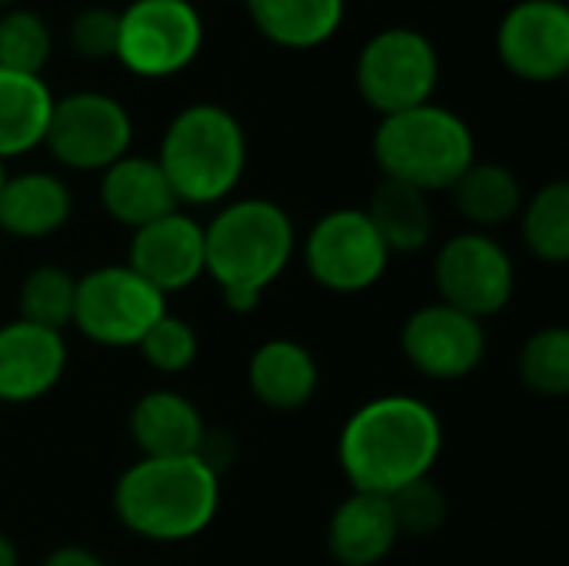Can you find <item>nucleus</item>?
Returning <instances> with one entry per match:
<instances>
[{
	"instance_id": "f257e3e1",
	"label": "nucleus",
	"mask_w": 569,
	"mask_h": 566,
	"mask_svg": "<svg viewBox=\"0 0 569 566\" xmlns=\"http://www.w3.org/2000/svg\"><path fill=\"white\" fill-rule=\"evenodd\" d=\"M443 417L413 394H380L363 400L340 427L337 464L350 490L393 497L433 477L443 457Z\"/></svg>"
},
{
	"instance_id": "f03ea898",
	"label": "nucleus",
	"mask_w": 569,
	"mask_h": 566,
	"mask_svg": "<svg viewBox=\"0 0 569 566\" xmlns=\"http://www.w3.org/2000/svg\"><path fill=\"white\" fill-rule=\"evenodd\" d=\"M300 237L290 210L270 197H230L203 224V277L230 314H253L290 270Z\"/></svg>"
},
{
	"instance_id": "7ed1b4c3",
	"label": "nucleus",
	"mask_w": 569,
	"mask_h": 566,
	"mask_svg": "<svg viewBox=\"0 0 569 566\" xmlns=\"http://www.w3.org/2000/svg\"><path fill=\"white\" fill-rule=\"evenodd\" d=\"M223 500V474L200 454L137 457L113 484L110 507L117 524L137 540L177 547L203 537Z\"/></svg>"
},
{
	"instance_id": "20e7f679",
	"label": "nucleus",
	"mask_w": 569,
	"mask_h": 566,
	"mask_svg": "<svg viewBox=\"0 0 569 566\" xmlns=\"http://www.w3.org/2000/svg\"><path fill=\"white\" fill-rule=\"evenodd\" d=\"M153 160L180 207H220L247 177L250 137L230 107L193 100L167 120Z\"/></svg>"
},
{
	"instance_id": "39448f33",
	"label": "nucleus",
	"mask_w": 569,
	"mask_h": 566,
	"mask_svg": "<svg viewBox=\"0 0 569 566\" xmlns=\"http://www.w3.org/2000/svg\"><path fill=\"white\" fill-rule=\"evenodd\" d=\"M370 157L383 180L437 197L477 160V133L463 113L430 100L380 117L370 133Z\"/></svg>"
},
{
	"instance_id": "423d86ee",
	"label": "nucleus",
	"mask_w": 569,
	"mask_h": 566,
	"mask_svg": "<svg viewBox=\"0 0 569 566\" xmlns=\"http://www.w3.org/2000/svg\"><path fill=\"white\" fill-rule=\"evenodd\" d=\"M440 77L443 60L433 37L410 23H393L370 33L353 57L357 97L377 117L437 100Z\"/></svg>"
},
{
	"instance_id": "0eeeda50",
	"label": "nucleus",
	"mask_w": 569,
	"mask_h": 566,
	"mask_svg": "<svg viewBox=\"0 0 569 566\" xmlns=\"http://www.w3.org/2000/svg\"><path fill=\"white\" fill-rule=\"evenodd\" d=\"M207 47V23L193 0H130L120 7L113 60L137 80L187 73Z\"/></svg>"
},
{
	"instance_id": "6e6552de",
	"label": "nucleus",
	"mask_w": 569,
	"mask_h": 566,
	"mask_svg": "<svg viewBox=\"0 0 569 566\" xmlns=\"http://www.w3.org/2000/svg\"><path fill=\"white\" fill-rule=\"evenodd\" d=\"M133 113L107 90H70L53 97L43 133L50 160L70 173H103L133 150Z\"/></svg>"
},
{
	"instance_id": "1a4fd4ad",
	"label": "nucleus",
	"mask_w": 569,
	"mask_h": 566,
	"mask_svg": "<svg viewBox=\"0 0 569 566\" xmlns=\"http://www.w3.org/2000/svg\"><path fill=\"white\" fill-rule=\"evenodd\" d=\"M170 310V300L127 264H100L77 277L70 327L107 350H137L143 334Z\"/></svg>"
},
{
	"instance_id": "9d476101",
	"label": "nucleus",
	"mask_w": 569,
	"mask_h": 566,
	"mask_svg": "<svg viewBox=\"0 0 569 566\" xmlns=\"http://www.w3.org/2000/svg\"><path fill=\"white\" fill-rule=\"evenodd\" d=\"M297 250L303 254L307 277L320 290L340 297L373 290L393 260L363 207H333L320 214Z\"/></svg>"
},
{
	"instance_id": "9b49d317",
	"label": "nucleus",
	"mask_w": 569,
	"mask_h": 566,
	"mask_svg": "<svg viewBox=\"0 0 569 566\" xmlns=\"http://www.w3.org/2000/svg\"><path fill=\"white\" fill-rule=\"evenodd\" d=\"M433 287L440 304L487 324L503 314L517 294L513 254L493 234L460 230L433 254Z\"/></svg>"
},
{
	"instance_id": "f8f14e48",
	"label": "nucleus",
	"mask_w": 569,
	"mask_h": 566,
	"mask_svg": "<svg viewBox=\"0 0 569 566\" xmlns=\"http://www.w3.org/2000/svg\"><path fill=\"white\" fill-rule=\"evenodd\" d=\"M490 350L487 324L440 300L417 307L400 324V357L433 384H460L473 377Z\"/></svg>"
},
{
	"instance_id": "ddd939ff",
	"label": "nucleus",
	"mask_w": 569,
	"mask_h": 566,
	"mask_svg": "<svg viewBox=\"0 0 569 566\" xmlns=\"http://www.w3.org/2000/svg\"><path fill=\"white\" fill-rule=\"evenodd\" d=\"M500 67L523 83H560L569 73L567 0H517L493 33Z\"/></svg>"
},
{
	"instance_id": "4468645a",
	"label": "nucleus",
	"mask_w": 569,
	"mask_h": 566,
	"mask_svg": "<svg viewBox=\"0 0 569 566\" xmlns=\"http://www.w3.org/2000/svg\"><path fill=\"white\" fill-rule=\"evenodd\" d=\"M123 264L170 300L203 280V224L180 207L133 230Z\"/></svg>"
},
{
	"instance_id": "2eb2a0df",
	"label": "nucleus",
	"mask_w": 569,
	"mask_h": 566,
	"mask_svg": "<svg viewBox=\"0 0 569 566\" xmlns=\"http://www.w3.org/2000/svg\"><path fill=\"white\" fill-rule=\"evenodd\" d=\"M67 337L20 317L0 324V404L27 407L50 397L67 377Z\"/></svg>"
},
{
	"instance_id": "dca6fc26",
	"label": "nucleus",
	"mask_w": 569,
	"mask_h": 566,
	"mask_svg": "<svg viewBox=\"0 0 569 566\" xmlns=\"http://www.w3.org/2000/svg\"><path fill=\"white\" fill-rule=\"evenodd\" d=\"M200 407L177 387L143 390L127 414V437L140 457H190L207 440Z\"/></svg>"
},
{
	"instance_id": "f3484780",
	"label": "nucleus",
	"mask_w": 569,
	"mask_h": 566,
	"mask_svg": "<svg viewBox=\"0 0 569 566\" xmlns=\"http://www.w3.org/2000/svg\"><path fill=\"white\" fill-rule=\"evenodd\" d=\"M73 217V190L57 170L30 167L3 177L0 187V234L10 240H47Z\"/></svg>"
},
{
	"instance_id": "a211bd4d",
	"label": "nucleus",
	"mask_w": 569,
	"mask_h": 566,
	"mask_svg": "<svg viewBox=\"0 0 569 566\" xmlns=\"http://www.w3.org/2000/svg\"><path fill=\"white\" fill-rule=\"evenodd\" d=\"M247 387L263 410L297 414L320 390V364L313 350L293 337H270L247 360Z\"/></svg>"
},
{
	"instance_id": "6ab92c4d",
	"label": "nucleus",
	"mask_w": 569,
	"mask_h": 566,
	"mask_svg": "<svg viewBox=\"0 0 569 566\" xmlns=\"http://www.w3.org/2000/svg\"><path fill=\"white\" fill-rule=\"evenodd\" d=\"M97 203L107 220L127 227L130 234L180 210L160 163L133 150L97 173Z\"/></svg>"
},
{
	"instance_id": "aec40b11",
	"label": "nucleus",
	"mask_w": 569,
	"mask_h": 566,
	"mask_svg": "<svg viewBox=\"0 0 569 566\" xmlns=\"http://www.w3.org/2000/svg\"><path fill=\"white\" fill-rule=\"evenodd\" d=\"M400 544L390 497L350 490L327 520V554L340 566H380Z\"/></svg>"
},
{
	"instance_id": "412c9836",
	"label": "nucleus",
	"mask_w": 569,
	"mask_h": 566,
	"mask_svg": "<svg viewBox=\"0 0 569 566\" xmlns=\"http://www.w3.org/2000/svg\"><path fill=\"white\" fill-rule=\"evenodd\" d=\"M243 10L270 47L290 53L327 47L347 20V0H243Z\"/></svg>"
},
{
	"instance_id": "4be33fe9",
	"label": "nucleus",
	"mask_w": 569,
	"mask_h": 566,
	"mask_svg": "<svg viewBox=\"0 0 569 566\" xmlns=\"http://www.w3.org/2000/svg\"><path fill=\"white\" fill-rule=\"evenodd\" d=\"M447 193L453 210L467 220V230H483V234L513 224L527 200L523 180L513 167L480 157L463 170V177Z\"/></svg>"
},
{
	"instance_id": "5701e85b",
	"label": "nucleus",
	"mask_w": 569,
	"mask_h": 566,
	"mask_svg": "<svg viewBox=\"0 0 569 566\" xmlns=\"http://www.w3.org/2000/svg\"><path fill=\"white\" fill-rule=\"evenodd\" d=\"M367 217L377 227V234L383 237L390 257H410V254H423L433 237H437V210H433V197L423 190H413L407 183H393V180H377V187L370 190L367 200Z\"/></svg>"
},
{
	"instance_id": "b1692460",
	"label": "nucleus",
	"mask_w": 569,
	"mask_h": 566,
	"mask_svg": "<svg viewBox=\"0 0 569 566\" xmlns=\"http://www.w3.org/2000/svg\"><path fill=\"white\" fill-rule=\"evenodd\" d=\"M53 97L57 93L43 77L0 67V163L43 147Z\"/></svg>"
},
{
	"instance_id": "393cba45",
	"label": "nucleus",
	"mask_w": 569,
	"mask_h": 566,
	"mask_svg": "<svg viewBox=\"0 0 569 566\" xmlns=\"http://www.w3.org/2000/svg\"><path fill=\"white\" fill-rule=\"evenodd\" d=\"M520 240L523 250L550 267L569 260V183L563 177L547 180L533 193H527L520 214Z\"/></svg>"
},
{
	"instance_id": "a878e982",
	"label": "nucleus",
	"mask_w": 569,
	"mask_h": 566,
	"mask_svg": "<svg viewBox=\"0 0 569 566\" xmlns=\"http://www.w3.org/2000/svg\"><path fill=\"white\" fill-rule=\"evenodd\" d=\"M77 277L63 264H37L17 287V317L63 334L73 320Z\"/></svg>"
},
{
	"instance_id": "bb28decb",
	"label": "nucleus",
	"mask_w": 569,
	"mask_h": 566,
	"mask_svg": "<svg viewBox=\"0 0 569 566\" xmlns=\"http://www.w3.org/2000/svg\"><path fill=\"white\" fill-rule=\"evenodd\" d=\"M517 377L523 390L540 400H563L569 394V330L550 324L533 330L517 357Z\"/></svg>"
},
{
	"instance_id": "cd10ccee",
	"label": "nucleus",
	"mask_w": 569,
	"mask_h": 566,
	"mask_svg": "<svg viewBox=\"0 0 569 566\" xmlns=\"http://www.w3.org/2000/svg\"><path fill=\"white\" fill-rule=\"evenodd\" d=\"M57 50V33L50 20L33 10V7H10L0 10V67L43 77L47 63L53 60Z\"/></svg>"
},
{
	"instance_id": "c85d7f7f",
	"label": "nucleus",
	"mask_w": 569,
	"mask_h": 566,
	"mask_svg": "<svg viewBox=\"0 0 569 566\" xmlns=\"http://www.w3.org/2000/svg\"><path fill=\"white\" fill-rule=\"evenodd\" d=\"M137 350H140L143 364H147L153 374H160V377H180V374H187V370L197 364V357H200V334H197V327H193L187 317L167 310V314L143 334V340L137 344Z\"/></svg>"
},
{
	"instance_id": "c756f323",
	"label": "nucleus",
	"mask_w": 569,
	"mask_h": 566,
	"mask_svg": "<svg viewBox=\"0 0 569 566\" xmlns=\"http://www.w3.org/2000/svg\"><path fill=\"white\" fill-rule=\"evenodd\" d=\"M390 507H393V517H397V530H400V540L403 537H413V540H427V537H437L447 524V494L437 487L433 477L427 480H417L403 490H397L390 497Z\"/></svg>"
},
{
	"instance_id": "7c9ffc66",
	"label": "nucleus",
	"mask_w": 569,
	"mask_h": 566,
	"mask_svg": "<svg viewBox=\"0 0 569 566\" xmlns=\"http://www.w3.org/2000/svg\"><path fill=\"white\" fill-rule=\"evenodd\" d=\"M117 20L120 10L107 7V3H87L80 10H73V17L67 20V50L80 60H113L117 50Z\"/></svg>"
},
{
	"instance_id": "2f4dec72",
	"label": "nucleus",
	"mask_w": 569,
	"mask_h": 566,
	"mask_svg": "<svg viewBox=\"0 0 569 566\" xmlns=\"http://www.w3.org/2000/svg\"><path fill=\"white\" fill-rule=\"evenodd\" d=\"M40 566H107V560L97 554V550H90V547H80V544H60V547H53Z\"/></svg>"
},
{
	"instance_id": "473e14b6",
	"label": "nucleus",
	"mask_w": 569,
	"mask_h": 566,
	"mask_svg": "<svg viewBox=\"0 0 569 566\" xmlns=\"http://www.w3.org/2000/svg\"><path fill=\"white\" fill-rule=\"evenodd\" d=\"M0 566H20V550L3 530H0Z\"/></svg>"
},
{
	"instance_id": "72a5a7b5",
	"label": "nucleus",
	"mask_w": 569,
	"mask_h": 566,
	"mask_svg": "<svg viewBox=\"0 0 569 566\" xmlns=\"http://www.w3.org/2000/svg\"><path fill=\"white\" fill-rule=\"evenodd\" d=\"M20 0H0V10H10V7H17Z\"/></svg>"
},
{
	"instance_id": "f704fd0d",
	"label": "nucleus",
	"mask_w": 569,
	"mask_h": 566,
	"mask_svg": "<svg viewBox=\"0 0 569 566\" xmlns=\"http://www.w3.org/2000/svg\"><path fill=\"white\" fill-rule=\"evenodd\" d=\"M3 177H7V163H0V187H3Z\"/></svg>"
},
{
	"instance_id": "c9c22d12",
	"label": "nucleus",
	"mask_w": 569,
	"mask_h": 566,
	"mask_svg": "<svg viewBox=\"0 0 569 566\" xmlns=\"http://www.w3.org/2000/svg\"><path fill=\"white\" fill-rule=\"evenodd\" d=\"M230 3H243V0H230Z\"/></svg>"
}]
</instances>
